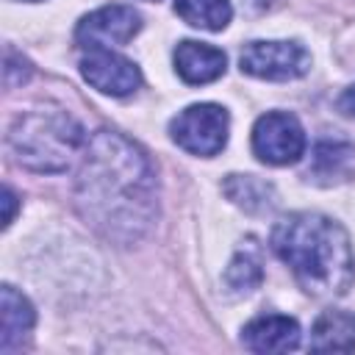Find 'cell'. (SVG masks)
<instances>
[{"label": "cell", "mask_w": 355, "mask_h": 355, "mask_svg": "<svg viewBox=\"0 0 355 355\" xmlns=\"http://www.w3.org/2000/svg\"><path fill=\"white\" fill-rule=\"evenodd\" d=\"M141 31V17L130 6H103L92 14H86L78 28L75 39L80 47L94 50V47H116L128 44L136 33Z\"/></svg>", "instance_id": "7"}, {"label": "cell", "mask_w": 355, "mask_h": 355, "mask_svg": "<svg viewBox=\"0 0 355 355\" xmlns=\"http://www.w3.org/2000/svg\"><path fill=\"white\" fill-rule=\"evenodd\" d=\"M8 147L17 164L31 172H64L78 150L86 147V133L64 108L42 105L14 119Z\"/></svg>", "instance_id": "3"}, {"label": "cell", "mask_w": 355, "mask_h": 355, "mask_svg": "<svg viewBox=\"0 0 355 355\" xmlns=\"http://www.w3.org/2000/svg\"><path fill=\"white\" fill-rule=\"evenodd\" d=\"M75 208L119 247L144 239L158 219V178L147 153L116 130H97L83 147Z\"/></svg>", "instance_id": "1"}, {"label": "cell", "mask_w": 355, "mask_h": 355, "mask_svg": "<svg viewBox=\"0 0 355 355\" xmlns=\"http://www.w3.org/2000/svg\"><path fill=\"white\" fill-rule=\"evenodd\" d=\"M3 208H6V214H3V227H8L11 222H14V211H17V194L6 186L3 189Z\"/></svg>", "instance_id": "17"}, {"label": "cell", "mask_w": 355, "mask_h": 355, "mask_svg": "<svg viewBox=\"0 0 355 355\" xmlns=\"http://www.w3.org/2000/svg\"><path fill=\"white\" fill-rule=\"evenodd\" d=\"M241 344L252 352H288L300 347V324L283 313H263L244 324Z\"/></svg>", "instance_id": "9"}, {"label": "cell", "mask_w": 355, "mask_h": 355, "mask_svg": "<svg viewBox=\"0 0 355 355\" xmlns=\"http://www.w3.org/2000/svg\"><path fill=\"white\" fill-rule=\"evenodd\" d=\"M175 14L191 28L222 31L230 22L233 8L230 0H175Z\"/></svg>", "instance_id": "14"}, {"label": "cell", "mask_w": 355, "mask_h": 355, "mask_svg": "<svg viewBox=\"0 0 355 355\" xmlns=\"http://www.w3.org/2000/svg\"><path fill=\"white\" fill-rule=\"evenodd\" d=\"M355 172V150L349 141L341 139H322L313 147L308 178L319 186H333L347 180Z\"/></svg>", "instance_id": "11"}, {"label": "cell", "mask_w": 355, "mask_h": 355, "mask_svg": "<svg viewBox=\"0 0 355 355\" xmlns=\"http://www.w3.org/2000/svg\"><path fill=\"white\" fill-rule=\"evenodd\" d=\"M272 250L313 297H341L355 280V252L347 230L316 211L283 216L272 230Z\"/></svg>", "instance_id": "2"}, {"label": "cell", "mask_w": 355, "mask_h": 355, "mask_svg": "<svg viewBox=\"0 0 355 355\" xmlns=\"http://www.w3.org/2000/svg\"><path fill=\"white\" fill-rule=\"evenodd\" d=\"M338 108H341L347 116H355V86H349V89L338 97Z\"/></svg>", "instance_id": "18"}, {"label": "cell", "mask_w": 355, "mask_h": 355, "mask_svg": "<svg viewBox=\"0 0 355 355\" xmlns=\"http://www.w3.org/2000/svg\"><path fill=\"white\" fill-rule=\"evenodd\" d=\"M261 280H263L261 263H258L252 255H247V252H239V255L230 261L227 272H225V283H227L236 294H250L252 288L261 286Z\"/></svg>", "instance_id": "16"}, {"label": "cell", "mask_w": 355, "mask_h": 355, "mask_svg": "<svg viewBox=\"0 0 355 355\" xmlns=\"http://www.w3.org/2000/svg\"><path fill=\"white\" fill-rule=\"evenodd\" d=\"M28 3H36V0H28Z\"/></svg>", "instance_id": "19"}, {"label": "cell", "mask_w": 355, "mask_h": 355, "mask_svg": "<svg viewBox=\"0 0 355 355\" xmlns=\"http://www.w3.org/2000/svg\"><path fill=\"white\" fill-rule=\"evenodd\" d=\"M227 128H230L227 111L216 103L189 105L169 122V133L175 144L200 158H211L222 153V147L227 144Z\"/></svg>", "instance_id": "4"}, {"label": "cell", "mask_w": 355, "mask_h": 355, "mask_svg": "<svg viewBox=\"0 0 355 355\" xmlns=\"http://www.w3.org/2000/svg\"><path fill=\"white\" fill-rule=\"evenodd\" d=\"M0 308H3V327H0V349L3 352H14L17 347H22V341L28 338L33 322H36V311L28 302V297H22L14 286H3L0 291Z\"/></svg>", "instance_id": "12"}, {"label": "cell", "mask_w": 355, "mask_h": 355, "mask_svg": "<svg viewBox=\"0 0 355 355\" xmlns=\"http://www.w3.org/2000/svg\"><path fill=\"white\" fill-rule=\"evenodd\" d=\"M313 352H352L355 349V313L324 311L311 327Z\"/></svg>", "instance_id": "13"}, {"label": "cell", "mask_w": 355, "mask_h": 355, "mask_svg": "<svg viewBox=\"0 0 355 355\" xmlns=\"http://www.w3.org/2000/svg\"><path fill=\"white\" fill-rule=\"evenodd\" d=\"M222 189H225V194H227L239 208H244V211H250V214L266 211V208H272V202H275L272 186L263 183V180H258L255 175H227V180H225Z\"/></svg>", "instance_id": "15"}, {"label": "cell", "mask_w": 355, "mask_h": 355, "mask_svg": "<svg viewBox=\"0 0 355 355\" xmlns=\"http://www.w3.org/2000/svg\"><path fill=\"white\" fill-rule=\"evenodd\" d=\"M225 64H227L225 53L214 44L186 39L175 47V69L191 86H202V83H211V80L222 78Z\"/></svg>", "instance_id": "10"}, {"label": "cell", "mask_w": 355, "mask_h": 355, "mask_svg": "<svg viewBox=\"0 0 355 355\" xmlns=\"http://www.w3.org/2000/svg\"><path fill=\"white\" fill-rule=\"evenodd\" d=\"M252 153L272 166L294 164L305 153V130L294 114L269 111L252 128Z\"/></svg>", "instance_id": "6"}, {"label": "cell", "mask_w": 355, "mask_h": 355, "mask_svg": "<svg viewBox=\"0 0 355 355\" xmlns=\"http://www.w3.org/2000/svg\"><path fill=\"white\" fill-rule=\"evenodd\" d=\"M80 75L89 86H94L97 92L111 94V97H125V94L136 92L141 83L139 67L130 58L114 53L111 47L89 50L80 58Z\"/></svg>", "instance_id": "8"}, {"label": "cell", "mask_w": 355, "mask_h": 355, "mask_svg": "<svg viewBox=\"0 0 355 355\" xmlns=\"http://www.w3.org/2000/svg\"><path fill=\"white\" fill-rule=\"evenodd\" d=\"M241 72L263 80H294L311 69V55L300 42H250L239 55Z\"/></svg>", "instance_id": "5"}]
</instances>
